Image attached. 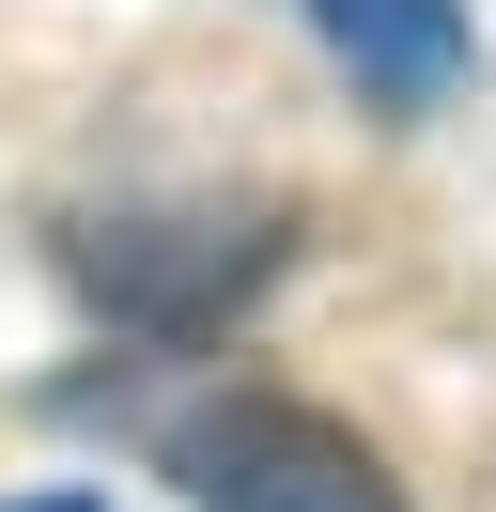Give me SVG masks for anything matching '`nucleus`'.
I'll return each instance as SVG.
<instances>
[{
  "label": "nucleus",
  "instance_id": "nucleus-3",
  "mask_svg": "<svg viewBox=\"0 0 496 512\" xmlns=\"http://www.w3.org/2000/svg\"><path fill=\"white\" fill-rule=\"evenodd\" d=\"M310 32H326V63L357 78L372 109H450L465 78H481V32H465V0H310Z\"/></svg>",
  "mask_w": 496,
  "mask_h": 512
},
{
  "label": "nucleus",
  "instance_id": "nucleus-1",
  "mask_svg": "<svg viewBox=\"0 0 496 512\" xmlns=\"http://www.w3.org/2000/svg\"><path fill=\"white\" fill-rule=\"evenodd\" d=\"M62 264H78V295L109 326L202 342V326H233L248 295L279 280V218H264V202H124V218L62 233Z\"/></svg>",
  "mask_w": 496,
  "mask_h": 512
},
{
  "label": "nucleus",
  "instance_id": "nucleus-4",
  "mask_svg": "<svg viewBox=\"0 0 496 512\" xmlns=\"http://www.w3.org/2000/svg\"><path fill=\"white\" fill-rule=\"evenodd\" d=\"M31 512H109V497H31Z\"/></svg>",
  "mask_w": 496,
  "mask_h": 512
},
{
  "label": "nucleus",
  "instance_id": "nucleus-2",
  "mask_svg": "<svg viewBox=\"0 0 496 512\" xmlns=\"http://www.w3.org/2000/svg\"><path fill=\"white\" fill-rule=\"evenodd\" d=\"M171 481L186 512H403L388 450L357 419L295 404V388H217V404L171 419Z\"/></svg>",
  "mask_w": 496,
  "mask_h": 512
}]
</instances>
